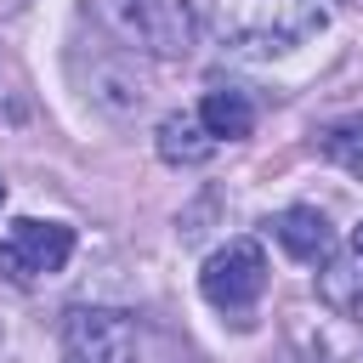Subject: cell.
Returning a JSON list of instances; mask_svg holds the SVG:
<instances>
[{
  "mask_svg": "<svg viewBox=\"0 0 363 363\" xmlns=\"http://www.w3.org/2000/svg\"><path fill=\"white\" fill-rule=\"evenodd\" d=\"M216 11L238 51H289L323 28V0H216Z\"/></svg>",
  "mask_w": 363,
  "mask_h": 363,
  "instance_id": "obj_1",
  "label": "cell"
},
{
  "mask_svg": "<svg viewBox=\"0 0 363 363\" xmlns=\"http://www.w3.org/2000/svg\"><path fill=\"white\" fill-rule=\"evenodd\" d=\"M119 45L147 57H187L199 45V17L187 0H102Z\"/></svg>",
  "mask_w": 363,
  "mask_h": 363,
  "instance_id": "obj_2",
  "label": "cell"
},
{
  "mask_svg": "<svg viewBox=\"0 0 363 363\" xmlns=\"http://www.w3.org/2000/svg\"><path fill=\"white\" fill-rule=\"evenodd\" d=\"M199 289H204V301H210L216 312H233L238 323H250V306H255L261 289H267V250H261L255 238H227V244L204 261Z\"/></svg>",
  "mask_w": 363,
  "mask_h": 363,
  "instance_id": "obj_3",
  "label": "cell"
},
{
  "mask_svg": "<svg viewBox=\"0 0 363 363\" xmlns=\"http://www.w3.org/2000/svg\"><path fill=\"white\" fill-rule=\"evenodd\" d=\"M68 255H74V227L17 216V221L6 227V238H0V278H11V284H34V278L62 272Z\"/></svg>",
  "mask_w": 363,
  "mask_h": 363,
  "instance_id": "obj_4",
  "label": "cell"
},
{
  "mask_svg": "<svg viewBox=\"0 0 363 363\" xmlns=\"http://www.w3.org/2000/svg\"><path fill=\"white\" fill-rule=\"evenodd\" d=\"M62 363H136V323L119 306H74L62 318Z\"/></svg>",
  "mask_w": 363,
  "mask_h": 363,
  "instance_id": "obj_5",
  "label": "cell"
},
{
  "mask_svg": "<svg viewBox=\"0 0 363 363\" xmlns=\"http://www.w3.org/2000/svg\"><path fill=\"white\" fill-rule=\"evenodd\" d=\"M91 45V68L85 62H74L79 68V79H85V96L96 102V108H108V113H136L142 102H147V79H142V68H136V51L130 45H96V40H85Z\"/></svg>",
  "mask_w": 363,
  "mask_h": 363,
  "instance_id": "obj_6",
  "label": "cell"
},
{
  "mask_svg": "<svg viewBox=\"0 0 363 363\" xmlns=\"http://www.w3.org/2000/svg\"><path fill=\"white\" fill-rule=\"evenodd\" d=\"M272 238H278L295 261H306V267H318V261L335 255V227H329V216H323L318 204H289V210H278V216H272Z\"/></svg>",
  "mask_w": 363,
  "mask_h": 363,
  "instance_id": "obj_7",
  "label": "cell"
},
{
  "mask_svg": "<svg viewBox=\"0 0 363 363\" xmlns=\"http://www.w3.org/2000/svg\"><path fill=\"white\" fill-rule=\"evenodd\" d=\"M153 147H159V159L164 164H204L210 153H216V136L199 125V113H164L159 119V130H153Z\"/></svg>",
  "mask_w": 363,
  "mask_h": 363,
  "instance_id": "obj_8",
  "label": "cell"
},
{
  "mask_svg": "<svg viewBox=\"0 0 363 363\" xmlns=\"http://www.w3.org/2000/svg\"><path fill=\"white\" fill-rule=\"evenodd\" d=\"M199 125H204L216 142H244V136L255 130V102H250L244 91H233V85H216V91H204V102H199Z\"/></svg>",
  "mask_w": 363,
  "mask_h": 363,
  "instance_id": "obj_9",
  "label": "cell"
},
{
  "mask_svg": "<svg viewBox=\"0 0 363 363\" xmlns=\"http://www.w3.org/2000/svg\"><path fill=\"white\" fill-rule=\"evenodd\" d=\"M318 295H323L329 312L363 323V261L357 255H329L323 272H318Z\"/></svg>",
  "mask_w": 363,
  "mask_h": 363,
  "instance_id": "obj_10",
  "label": "cell"
},
{
  "mask_svg": "<svg viewBox=\"0 0 363 363\" xmlns=\"http://www.w3.org/2000/svg\"><path fill=\"white\" fill-rule=\"evenodd\" d=\"M318 153L329 164H340L346 176H363V113H346L335 125L318 130Z\"/></svg>",
  "mask_w": 363,
  "mask_h": 363,
  "instance_id": "obj_11",
  "label": "cell"
},
{
  "mask_svg": "<svg viewBox=\"0 0 363 363\" xmlns=\"http://www.w3.org/2000/svg\"><path fill=\"white\" fill-rule=\"evenodd\" d=\"M335 363H363V346H346V352H335Z\"/></svg>",
  "mask_w": 363,
  "mask_h": 363,
  "instance_id": "obj_12",
  "label": "cell"
},
{
  "mask_svg": "<svg viewBox=\"0 0 363 363\" xmlns=\"http://www.w3.org/2000/svg\"><path fill=\"white\" fill-rule=\"evenodd\" d=\"M28 0H0V17H11V11H23Z\"/></svg>",
  "mask_w": 363,
  "mask_h": 363,
  "instance_id": "obj_13",
  "label": "cell"
},
{
  "mask_svg": "<svg viewBox=\"0 0 363 363\" xmlns=\"http://www.w3.org/2000/svg\"><path fill=\"white\" fill-rule=\"evenodd\" d=\"M352 255H357V261H363V227H357V233H352Z\"/></svg>",
  "mask_w": 363,
  "mask_h": 363,
  "instance_id": "obj_14",
  "label": "cell"
},
{
  "mask_svg": "<svg viewBox=\"0 0 363 363\" xmlns=\"http://www.w3.org/2000/svg\"><path fill=\"white\" fill-rule=\"evenodd\" d=\"M0 204H6V182H0Z\"/></svg>",
  "mask_w": 363,
  "mask_h": 363,
  "instance_id": "obj_15",
  "label": "cell"
},
{
  "mask_svg": "<svg viewBox=\"0 0 363 363\" xmlns=\"http://www.w3.org/2000/svg\"><path fill=\"white\" fill-rule=\"evenodd\" d=\"M278 363H301V357H278Z\"/></svg>",
  "mask_w": 363,
  "mask_h": 363,
  "instance_id": "obj_16",
  "label": "cell"
}]
</instances>
